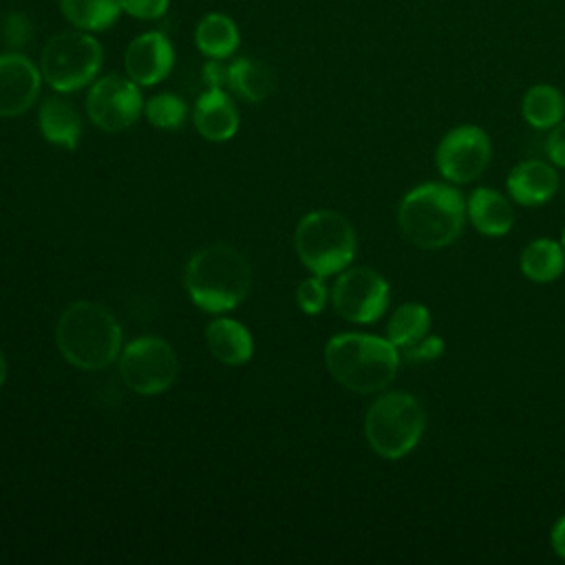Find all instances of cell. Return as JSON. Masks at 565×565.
<instances>
[{
	"label": "cell",
	"mask_w": 565,
	"mask_h": 565,
	"mask_svg": "<svg viewBox=\"0 0 565 565\" xmlns=\"http://www.w3.org/2000/svg\"><path fill=\"white\" fill-rule=\"evenodd\" d=\"M466 201L455 183H422L408 190L397 207V225L419 249H441L455 243L466 225Z\"/></svg>",
	"instance_id": "6da1fadb"
},
{
	"label": "cell",
	"mask_w": 565,
	"mask_h": 565,
	"mask_svg": "<svg viewBox=\"0 0 565 565\" xmlns=\"http://www.w3.org/2000/svg\"><path fill=\"white\" fill-rule=\"evenodd\" d=\"M55 342L66 362L82 371H99L121 353V327L99 302L75 300L57 318Z\"/></svg>",
	"instance_id": "7a4b0ae2"
},
{
	"label": "cell",
	"mask_w": 565,
	"mask_h": 565,
	"mask_svg": "<svg viewBox=\"0 0 565 565\" xmlns=\"http://www.w3.org/2000/svg\"><path fill=\"white\" fill-rule=\"evenodd\" d=\"M402 353L388 340L371 333H338L324 347V364L333 380L353 393L386 388L399 369Z\"/></svg>",
	"instance_id": "3957f363"
},
{
	"label": "cell",
	"mask_w": 565,
	"mask_h": 565,
	"mask_svg": "<svg viewBox=\"0 0 565 565\" xmlns=\"http://www.w3.org/2000/svg\"><path fill=\"white\" fill-rule=\"evenodd\" d=\"M252 287V267L243 252L214 243L201 247L185 267V289L196 307L221 313L245 300Z\"/></svg>",
	"instance_id": "277c9868"
},
{
	"label": "cell",
	"mask_w": 565,
	"mask_h": 565,
	"mask_svg": "<svg viewBox=\"0 0 565 565\" xmlns=\"http://www.w3.org/2000/svg\"><path fill=\"white\" fill-rule=\"evenodd\" d=\"M426 413L419 399L404 391L380 395L364 415V437L371 450L388 461L406 457L422 439Z\"/></svg>",
	"instance_id": "5b68a950"
},
{
	"label": "cell",
	"mask_w": 565,
	"mask_h": 565,
	"mask_svg": "<svg viewBox=\"0 0 565 565\" xmlns=\"http://www.w3.org/2000/svg\"><path fill=\"white\" fill-rule=\"evenodd\" d=\"M294 245L300 263L324 278L351 265L355 256V230L335 210H313L296 225Z\"/></svg>",
	"instance_id": "8992f818"
},
{
	"label": "cell",
	"mask_w": 565,
	"mask_h": 565,
	"mask_svg": "<svg viewBox=\"0 0 565 565\" xmlns=\"http://www.w3.org/2000/svg\"><path fill=\"white\" fill-rule=\"evenodd\" d=\"M104 49L88 31H64L53 35L40 53L42 79L57 93H73L90 84L102 68Z\"/></svg>",
	"instance_id": "52a82bcc"
},
{
	"label": "cell",
	"mask_w": 565,
	"mask_h": 565,
	"mask_svg": "<svg viewBox=\"0 0 565 565\" xmlns=\"http://www.w3.org/2000/svg\"><path fill=\"white\" fill-rule=\"evenodd\" d=\"M119 371L128 388L139 395H159L168 391L179 373L172 344L159 335H141L119 353Z\"/></svg>",
	"instance_id": "ba28073f"
},
{
	"label": "cell",
	"mask_w": 565,
	"mask_h": 565,
	"mask_svg": "<svg viewBox=\"0 0 565 565\" xmlns=\"http://www.w3.org/2000/svg\"><path fill=\"white\" fill-rule=\"evenodd\" d=\"M492 157V141L481 126L461 124L450 128L437 143V172L455 185L479 179Z\"/></svg>",
	"instance_id": "9c48e42d"
},
{
	"label": "cell",
	"mask_w": 565,
	"mask_h": 565,
	"mask_svg": "<svg viewBox=\"0 0 565 565\" xmlns=\"http://www.w3.org/2000/svg\"><path fill=\"white\" fill-rule=\"evenodd\" d=\"M388 296L391 287L380 271L371 267H347L333 285L331 302L344 320L369 324L384 316Z\"/></svg>",
	"instance_id": "30bf717a"
},
{
	"label": "cell",
	"mask_w": 565,
	"mask_h": 565,
	"mask_svg": "<svg viewBox=\"0 0 565 565\" xmlns=\"http://www.w3.org/2000/svg\"><path fill=\"white\" fill-rule=\"evenodd\" d=\"M143 110L139 84L128 75H106L97 79L86 95V113L90 121L106 130L119 132L130 128Z\"/></svg>",
	"instance_id": "8fae6325"
},
{
	"label": "cell",
	"mask_w": 565,
	"mask_h": 565,
	"mask_svg": "<svg viewBox=\"0 0 565 565\" xmlns=\"http://www.w3.org/2000/svg\"><path fill=\"white\" fill-rule=\"evenodd\" d=\"M42 86L40 66L26 55L13 51L0 55V117H18L26 113Z\"/></svg>",
	"instance_id": "7c38bea8"
},
{
	"label": "cell",
	"mask_w": 565,
	"mask_h": 565,
	"mask_svg": "<svg viewBox=\"0 0 565 565\" xmlns=\"http://www.w3.org/2000/svg\"><path fill=\"white\" fill-rule=\"evenodd\" d=\"M174 66V46L161 31H146L130 40L124 53L126 75L139 86L159 84Z\"/></svg>",
	"instance_id": "4fadbf2b"
},
{
	"label": "cell",
	"mask_w": 565,
	"mask_h": 565,
	"mask_svg": "<svg viewBox=\"0 0 565 565\" xmlns=\"http://www.w3.org/2000/svg\"><path fill=\"white\" fill-rule=\"evenodd\" d=\"M558 172L552 163L541 159H523L519 161L505 179L508 194L514 203L523 207H536L554 199L558 192Z\"/></svg>",
	"instance_id": "5bb4252c"
},
{
	"label": "cell",
	"mask_w": 565,
	"mask_h": 565,
	"mask_svg": "<svg viewBox=\"0 0 565 565\" xmlns=\"http://www.w3.org/2000/svg\"><path fill=\"white\" fill-rule=\"evenodd\" d=\"M466 214L475 230L490 238L505 236L514 225V210L510 199L488 185H479L470 192L466 201Z\"/></svg>",
	"instance_id": "9a60e30c"
},
{
	"label": "cell",
	"mask_w": 565,
	"mask_h": 565,
	"mask_svg": "<svg viewBox=\"0 0 565 565\" xmlns=\"http://www.w3.org/2000/svg\"><path fill=\"white\" fill-rule=\"evenodd\" d=\"M194 126L210 141H225L238 130V110L223 88H207L194 104Z\"/></svg>",
	"instance_id": "2e32d148"
},
{
	"label": "cell",
	"mask_w": 565,
	"mask_h": 565,
	"mask_svg": "<svg viewBox=\"0 0 565 565\" xmlns=\"http://www.w3.org/2000/svg\"><path fill=\"white\" fill-rule=\"evenodd\" d=\"M205 344L218 362L232 366L247 362L254 351L249 331L232 318H214L205 329Z\"/></svg>",
	"instance_id": "e0dca14e"
},
{
	"label": "cell",
	"mask_w": 565,
	"mask_h": 565,
	"mask_svg": "<svg viewBox=\"0 0 565 565\" xmlns=\"http://www.w3.org/2000/svg\"><path fill=\"white\" fill-rule=\"evenodd\" d=\"M519 267H521V274L536 285L554 282L565 271L563 243L554 238L530 241L519 256Z\"/></svg>",
	"instance_id": "ac0fdd59"
},
{
	"label": "cell",
	"mask_w": 565,
	"mask_h": 565,
	"mask_svg": "<svg viewBox=\"0 0 565 565\" xmlns=\"http://www.w3.org/2000/svg\"><path fill=\"white\" fill-rule=\"evenodd\" d=\"M38 121H40V132L44 135L46 141L66 150H75L82 135V121L75 108L66 99L62 97L44 99L38 113Z\"/></svg>",
	"instance_id": "d6986e66"
},
{
	"label": "cell",
	"mask_w": 565,
	"mask_h": 565,
	"mask_svg": "<svg viewBox=\"0 0 565 565\" xmlns=\"http://www.w3.org/2000/svg\"><path fill=\"white\" fill-rule=\"evenodd\" d=\"M238 42H241L238 26L225 13L212 11L203 15L194 29V44L210 60L230 57L238 49Z\"/></svg>",
	"instance_id": "ffe728a7"
},
{
	"label": "cell",
	"mask_w": 565,
	"mask_h": 565,
	"mask_svg": "<svg viewBox=\"0 0 565 565\" xmlns=\"http://www.w3.org/2000/svg\"><path fill=\"white\" fill-rule=\"evenodd\" d=\"M521 115L532 128L550 130L565 117V97L552 84H534L523 93Z\"/></svg>",
	"instance_id": "44dd1931"
},
{
	"label": "cell",
	"mask_w": 565,
	"mask_h": 565,
	"mask_svg": "<svg viewBox=\"0 0 565 565\" xmlns=\"http://www.w3.org/2000/svg\"><path fill=\"white\" fill-rule=\"evenodd\" d=\"M227 86L247 102H263L276 88V77L263 62L238 57L227 66Z\"/></svg>",
	"instance_id": "7402d4cb"
},
{
	"label": "cell",
	"mask_w": 565,
	"mask_h": 565,
	"mask_svg": "<svg viewBox=\"0 0 565 565\" xmlns=\"http://www.w3.org/2000/svg\"><path fill=\"white\" fill-rule=\"evenodd\" d=\"M60 11L79 31H106L124 11L121 0H60Z\"/></svg>",
	"instance_id": "603a6c76"
},
{
	"label": "cell",
	"mask_w": 565,
	"mask_h": 565,
	"mask_svg": "<svg viewBox=\"0 0 565 565\" xmlns=\"http://www.w3.org/2000/svg\"><path fill=\"white\" fill-rule=\"evenodd\" d=\"M428 333H430V311L422 302L399 305L386 322V338L399 351L415 344L417 340H422Z\"/></svg>",
	"instance_id": "cb8c5ba5"
},
{
	"label": "cell",
	"mask_w": 565,
	"mask_h": 565,
	"mask_svg": "<svg viewBox=\"0 0 565 565\" xmlns=\"http://www.w3.org/2000/svg\"><path fill=\"white\" fill-rule=\"evenodd\" d=\"M143 113L152 126L163 130H177L183 124L188 108L179 95L159 93L143 104Z\"/></svg>",
	"instance_id": "d4e9b609"
},
{
	"label": "cell",
	"mask_w": 565,
	"mask_h": 565,
	"mask_svg": "<svg viewBox=\"0 0 565 565\" xmlns=\"http://www.w3.org/2000/svg\"><path fill=\"white\" fill-rule=\"evenodd\" d=\"M327 287L322 282V276H311V278H305L298 282L296 287V302L298 307L307 313V316H316L324 309L327 305Z\"/></svg>",
	"instance_id": "484cf974"
},
{
	"label": "cell",
	"mask_w": 565,
	"mask_h": 565,
	"mask_svg": "<svg viewBox=\"0 0 565 565\" xmlns=\"http://www.w3.org/2000/svg\"><path fill=\"white\" fill-rule=\"evenodd\" d=\"M0 33H2V42L4 44L13 46V49H22L33 38V22L22 11H9L2 18Z\"/></svg>",
	"instance_id": "4316f807"
},
{
	"label": "cell",
	"mask_w": 565,
	"mask_h": 565,
	"mask_svg": "<svg viewBox=\"0 0 565 565\" xmlns=\"http://www.w3.org/2000/svg\"><path fill=\"white\" fill-rule=\"evenodd\" d=\"M446 351V342L439 338V335H424L422 340H417L415 344L406 347L402 351V358L408 362V364H426V362H435L444 355Z\"/></svg>",
	"instance_id": "83f0119b"
},
{
	"label": "cell",
	"mask_w": 565,
	"mask_h": 565,
	"mask_svg": "<svg viewBox=\"0 0 565 565\" xmlns=\"http://www.w3.org/2000/svg\"><path fill=\"white\" fill-rule=\"evenodd\" d=\"M168 9L170 0H121V11L137 20H159Z\"/></svg>",
	"instance_id": "f1b7e54d"
},
{
	"label": "cell",
	"mask_w": 565,
	"mask_h": 565,
	"mask_svg": "<svg viewBox=\"0 0 565 565\" xmlns=\"http://www.w3.org/2000/svg\"><path fill=\"white\" fill-rule=\"evenodd\" d=\"M545 152L554 166L565 168V117L554 128H550Z\"/></svg>",
	"instance_id": "f546056e"
},
{
	"label": "cell",
	"mask_w": 565,
	"mask_h": 565,
	"mask_svg": "<svg viewBox=\"0 0 565 565\" xmlns=\"http://www.w3.org/2000/svg\"><path fill=\"white\" fill-rule=\"evenodd\" d=\"M203 79L210 88H223L227 86V66L221 64V60H210L203 66Z\"/></svg>",
	"instance_id": "4dcf8cb0"
},
{
	"label": "cell",
	"mask_w": 565,
	"mask_h": 565,
	"mask_svg": "<svg viewBox=\"0 0 565 565\" xmlns=\"http://www.w3.org/2000/svg\"><path fill=\"white\" fill-rule=\"evenodd\" d=\"M550 543H552V550L556 552V556H561L565 561V514H561L554 521L552 532H550Z\"/></svg>",
	"instance_id": "1f68e13d"
},
{
	"label": "cell",
	"mask_w": 565,
	"mask_h": 565,
	"mask_svg": "<svg viewBox=\"0 0 565 565\" xmlns=\"http://www.w3.org/2000/svg\"><path fill=\"white\" fill-rule=\"evenodd\" d=\"M4 380H7V360H4V353L0 351V386Z\"/></svg>",
	"instance_id": "d6a6232c"
},
{
	"label": "cell",
	"mask_w": 565,
	"mask_h": 565,
	"mask_svg": "<svg viewBox=\"0 0 565 565\" xmlns=\"http://www.w3.org/2000/svg\"><path fill=\"white\" fill-rule=\"evenodd\" d=\"M561 243H563V249H565V227H563V234H561Z\"/></svg>",
	"instance_id": "836d02e7"
}]
</instances>
